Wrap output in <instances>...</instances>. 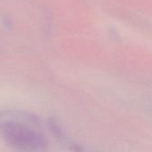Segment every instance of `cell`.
I'll use <instances>...</instances> for the list:
<instances>
[{"mask_svg":"<svg viewBox=\"0 0 152 152\" xmlns=\"http://www.w3.org/2000/svg\"><path fill=\"white\" fill-rule=\"evenodd\" d=\"M0 137L9 146L24 151H40L48 146L43 133L21 120H0Z\"/></svg>","mask_w":152,"mask_h":152,"instance_id":"cell-1","label":"cell"}]
</instances>
